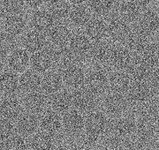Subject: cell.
I'll use <instances>...</instances> for the list:
<instances>
[{"label":"cell","mask_w":159,"mask_h":150,"mask_svg":"<svg viewBox=\"0 0 159 150\" xmlns=\"http://www.w3.org/2000/svg\"><path fill=\"white\" fill-rule=\"evenodd\" d=\"M112 69L110 64H97L86 73L82 87L97 97L104 95L109 91V75Z\"/></svg>","instance_id":"obj_1"},{"label":"cell","mask_w":159,"mask_h":150,"mask_svg":"<svg viewBox=\"0 0 159 150\" xmlns=\"http://www.w3.org/2000/svg\"><path fill=\"white\" fill-rule=\"evenodd\" d=\"M136 126L137 119L133 116L125 114L110 120L106 134L112 135L128 145L130 139L135 136Z\"/></svg>","instance_id":"obj_2"},{"label":"cell","mask_w":159,"mask_h":150,"mask_svg":"<svg viewBox=\"0 0 159 150\" xmlns=\"http://www.w3.org/2000/svg\"><path fill=\"white\" fill-rule=\"evenodd\" d=\"M108 116L102 110H93L85 118V135L92 141H97L106 134L109 126Z\"/></svg>","instance_id":"obj_3"},{"label":"cell","mask_w":159,"mask_h":150,"mask_svg":"<svg viewBox=\"0 0 159 150\" xmlns=\"http://www.w3.org/2000/svg\"><path fill=\"white\" fill-rule=\"evenodd\" d=\"M130 104L125 95L108 91L102 95L101 107L102 110L111 118L125 115Z\"/></svg>","instance_id":"obj_4"},{"label":"cell","mask_w":159,"mask_h":150,"mask_svg":"<svg viewBox=\"0 0 159 150\" xmlns=\"http://www.w3.org/2000/svg\"><path fill=\"white\" fill-rule=\"evenodd\" d=\"M159 94L154 90L148 81L146 82H133L130 88L125 94L130 106L139 108L147 104Z\"/></svg>","instance_id":"obj_5"},{"label":"cell","mask_w":159,"mask_h":150,"mask_svg":"<svg viewBox=\"0 0 159 150\" xmlns=\"http://www.w3.org/2000/svg\"><path fill=\"white\" fill-rule=\"evenodd\" d=\"M107 37L113 43H122L125 42L132 29V24L120 17L115 12L107 17Z\"/></svg>","instance_id":"obj_6"},{"label":"cell","mask_w":159,"mask_h":150,"mask_svg":"<svg viewBox=\"0 0 159 150\" xmlns=\"http://www.w3.org/2000/svg\"><path fill=\"white\" fill-rule=\"evenodd\" d=\"M46 50L50 54L52 68L60 73L66 67H68L69 65L76 63L77 57L67 45L57 46L52 44Z\"/></svg>","instance_id":"obj_7"},{"label":"cell","mask_w":159,"mask_h":150,"mask_svg":"<svg viewBox=\"0 0 159 150\" xmlns=\"http://www.w3.org/2000/svg\"><path fill=\"white\" fill-rule=\"evenodd\" d=\"M24 110L22 101L18 98L17 95H4L0 107L1 121L15 124Z\"/></svg>","instance_id":"obj_8"},{"label":"cell","mask_w":159,"mask_h":150,"mask_svg":"<svg viewBox=\"0 0 159 150\" xmlns=\"http://www.w3.org/2000/svg\"><path fill=\"white\" fill-rule=\"evenodd\" d=\"M73 106L74 109L80 110L82 113H89L97 108V96L89 92L84 87L74 88L72 90Z\"/></svg>","instance_id":"obj_9"},{"label":"cell","mask_w":159,"mask_h":150,"mask_svg":"<svg viewBox=\"0 0 159 150\" xmlns=\"http://www.w3.org/2000/svg\"><path fill=\"white\" fill-rule=\"evenodd\" d=\"M84 113L72 109L63 115V129L69 136H79L85 130Z\"/></svg>","instance_id":"obj_10"},{"label":"cell","mask_w":159,"mask_h":150,"mask_svg":"<svg viewBox=\"0 0 159 150\" xmlns=\"http://www.w3.org/2000/svg\"><path fill=\"white\" fill-rule=\"evenodd\" d=\"M22 104L25 110L35 115H41L47 110L49 105V95L40 89L26 93L22 99Z\"/></svg>","instance_id":"obj_11"},{"label":"cell","mask_w":159,"mask_h":150,"mask_svg":"<svg viewBox=\"0 0 159 150\" xmlns=\"http://www.w3.org/2000/svg\"><path fill=\"white\" fill-rule=\"evenodd\" d=\"M134 60V54L120 43H113L109 64L118 70H126Z\"/></svg>","instance_id":"obj_12"},{"label":"cell","mask_w":159,"mask_h":150,"mask_svg":"<svg viewBox=\"0 0 159 150\" xmlns=\"http://www.w3.org/2000/svg\"><path fill=\"white\" fill-rule=\"evenodd\" d=\"M27 28V19L23 13L2 14V32L7 35L19 37Z\"/></svg>","instance_id":"obj_13"},{"label":"cell","mask_w":159,"mask_h":150,"mask_svg":"<svg viewBox=\"0 0 159 150\" xmlns=\"http://www.w3.org/2000/svg\"><path fill=\"white\" fill-rule=\"evenodd\" d=\"M57 21L58 20L48 9H35L30 16V24L32 29H36L44 34H47Z\"/></svg>","instance_id":"obj_14"},{"label":"cell","mask_w":159,"mask_h":150,"mask_svg":"<svg viewBox=\"0 0 159 150\" xmlns=\"http://www.w3.org/2000/svg\"><path fill=\"white\" fill-rule=\"evenodd\" d=\"M29 51L25 48H16L7 56L6 64L8 68L17 73H22L30 64Z\"/></svg>","instance_id":"obj_15"},{"label":"cell","mask_w":159,"mask_h":150,"mask_svg":"<svg viewBox=\"0 0 159 150\" xmlns=\"http://www.w3.org/2000/svg\"><path fill=\"white\" fill-rule=\"evenodd\" d=\"M83 31L92 42L103 40L107 37V21L103 17L92 15Z\"/></svg>","instance_id":"obj_16"},{"label":"cell","mask_w":159,"mask_h":150,"mask_svg":"<svg viewBox=\"0 0 159 150\" xmlns=\"http://www.w3.org/2000/svg\"><path fill=\"white\" fill-rule=\"evenodd\" d=\"M149 38L150 36L148 34H146L144 31H142L137 26V24H134L123 44L126 48H128L134 54H136L139 51H141L150 42Z\"/></svg>","instance_id":"obj_17"},{"label":"cell","mask_w":159,"mask_h":150,"mask_svg":"<svg viewBox=\"0 0 159 150\" xmlns=\"http://www.w3.org/2000/svg\"><path fill=\"white\" fill-rule=\"evenodd\" d=\"M133 81L125 70L112 69L109 75V91L125 95Z\"/></svg>","instance_id":"obj_18"},{"label":"cell","mask_w":159,"mask_h":150,"mask_svg":"<svg viewBox=\"0 0 159 150\" xmlns=\"http://www.w3.org/2000/svg\"><path fill=\"white\" fill-rule=\"evenodd\" d=\"M40 129L53 135H57L63 129L61 115L51 108L47 109L40 117Z\"/></svg>","instance_id":"obj_19"},{"label":"cell","mask_w":159,"mask_h":150,"mask_svg":"<svg viewBox=\"0 0 159 150\" xmlns=\"http://www.w3.org/2000/svg\"><path fill=\"white\" fill-rule=\"evenodd\" d=\"M134 60L143 64L151 69L159 66V43L149 42L141 51L134 54Z\"/></svg>","instance_id":"obj_20"},{"label":"cell","mask_w":159,"mask_h":150,"mask_svg":"<svg viewBox=\"0 0 159 150\" xmlns=\"http://www.w3.org/2000/svg\"><path fill=\"white\" fill-rule=\"evenodd\" d=\"M49 106L60 115L66 114L67 111L72 110V107H74L72 91L62 88L56 94L51 95L49 97Z\"/></svg>","instance_id":"obj_21"},{"label":"cell","mask_w":159,"mask_h":150,"mask_svg":"<svg viewBox=\"0 0 159 150\" xmlns=\"http://www.w3.org/2000/svg\"><path fill=\"white\" fill-rule=\"evenodd\" d=\"M143 8L135 0H125L118 4L116 12L132 25L136 24L143 12Z\"/></svg>","instance_id":"obj_22"},{"label":"cell","mask_w":159,"mask_h":150,"mask_svg":"<svg viewBox=\"0 0 159 150\" xmlns=\"http://www.w3.org/2000/svg\"><path fill=\"white\" fill-rule=\"evenodd\" d=\"M18 132L26 137H30L40 128V117L38 115L25 110L15 123Z\"/></svg>","instance_id":"obj_23"},{"label":"cell","mask_w":159,"mask_h":150,"mask_svg":"<svg viewBox=\"0 0 159 150\" xmlns=\"http://www.w3.org/2000/svg\"><path fill=\"white\" fill-rule=\"evenodd\" d=\"M63 76L64 83L69 88H78L83 86L85 81L86 73L84 69L78 64H73L64 69L61 72Z\"/></svg>","instance_id":"obj_24"},{"label":"cell","mask_w":159,"mask_h":150,"mask_svg":"<svg viewBox=\"0 0 159 150\" xmlns=\"http://www.w3.org/2000/svg\"><path fill=\"white\" fill-rule=\"evenodd\" d=\"M112 46L113 43L107 41L101 40L94 42L92 43L91 50L89 54L91 61L96 64V65L109 64Z\"/></svg>","instance_id":"obj_25"},{"label":"cell","mask_w":159,"mask_h":150,"mask_svg":"<svg viewBox=\"0 0 159 150\" xmlns=\"http://www.w3.org/2000/svg\"><path fill=\"white\" fill-rule=\"evenodd\" d=\"M64 84L62 73L57 70H49L43 73L41 88L47 95L51 96L61 90Z\"/></svg>","instance_id":"obj_26"},{"label":"cell","mask_w":159,"mask_h":150,"mask_svg":"<svg viewBox=\"0 0 159 150\" xmlns=\"http://www.w3.org/2000/svg\"><path fill=\"white\" fill-rule=\"evenodd\" d=\"M21 43L23 48L31 53L42 51L47 44L46 34L36 29H29L23 35Z\"/></svg>","instance_id":"obj_27"},{"label":"cell","mask_w":159,"mask_h":150,"mask_svg":"<svg viewBox=\"0 0 159 150\" xmlns=\"http://www.w3.org/2000/svg\"><path fill=\"white\" fill-rule=\"evenodd\" d=\"M68 46L77 58H83L89 54L92 42L90 39L84 33V31H78L72 35Z\"/></svg>","instance_id":"obj_28"},{"label":"cell","mask_w":159,"mask_h":150,"mask_svg":"<svg viewBox=\"0 0 159 150\" xmlns=\"http://www.w3.org/2000/svg\"><path fill=\"white\" fill-rule=\"evenodd\" d=\"M73 33L63 21H57L47 33V37L51 44L57 46L67 45Z\"/></svg>","instance_id":"obj_29"},{"label":"cell","mask_w":159,"mask_h":150,"mask_svg":"<svg viewBox=\"0 0 159 150\" xmlns=\"http://www.w3.org/2000/svg\"><path fill=\"white\" fill-rule=\"evenodd\" d=\"M57 135H53L43 130H38L29 139L30 149H51L56 145Z\"/></svg>","instance_id":"obj_30"},{"label":"cell","mask_w":159,"mask_h":150,"mask_svg":"<svg viewBox=\"0 0 159 150\" xmlns=\"http://www.w3.org/2000/svg\"><path fill=\"white\" fill-rule=\"evenodd\" d=\"M136 24L142 31H144L149 36L156 35L159 29L158 13L150 9L144 10Z\"/></svg>","instance_id":"obj_31"},{"label":"cell","mask_w":159,"mask_h":150,"mask_svg":"<svg viewBox=\"0 0 159 150\" xmlns=\"http://www.w3.org/2000/svg\"><path fill=\"white\" fill-rule=\"evenodd\" d=\"M0 87L4 95H16L20 88V77L17 73L10 69L3 71L0 77Z\"/></svg>","instance_id":"obj_32"},{"label":"cell","mask_w":159,"mask_h":150,"mask_svg":"<svg viewBox=\"0 0 159 150\" xmlns=\"http://www.w3.org/2000/svg\"><path fill=\"white\" fill-rule=\"evenodd\" d=\"M92 12L88 5L73 6L67 21L76 29L84 28L92 17Z\"/></svg>","instance_id":"obj_33"},{"label":"cell","mask_w":159,"mask_h":150,"mask_svg":"<svg viewBox=\"0 0 159 150\" xmlns=\"http://www.w3.org/2000/svg\"><path fill=\"white\" fill-rule=\"evenodd\" d=\"M118 4L116 0H89L88 6L93 15L107 18L116 12Z\"/></svg>","instance_id":"obj_34"},{"label":"cell","mask_w":159,"mask_h":150,"mask_svg":"<svg viewBox=\"0 0 159 150\" xmlns=\"http://www.w3.org/2000/svg\"><path fill=\"white\" fill-rule=\"evenodd\" d=\"M20 89L29 93L39 90L42 87V76L33 69L26 70L20 76Z\"/></svg>","instance_id":"obj_35"},{"label":"cell","mask_w":159,"mask_h":150,"mask_svg":"<svg viewBox=\"0 0 159 150\" xmlns=\"http://www.w3.org/2000/svg\"><path fill=\"white\" fill-rule=\"evenodd\" d=\"M72 6L69 0H48L47 2V9L58 21L67 20Z\"/></svg>","instance_id":"obj_36"},{"label":"cell","mask_w":159,"mask_h":150,"mask_svg":"<svg viewBox=\"0 0 159 150\" xmlns=\"http://www.w3.org/2000/svg\"><path fill=\"white\" fill-rule=\"evenodd\" d=\"M31 68L39 73H44L52 68L51 57L47 50H42L32 53L30 58Z\"/></svg>","instance_id":"obj_37"},{"label":"cell","mask_w":159,"mask_h":150,"mask_svg":"<svg viewBox=\"0 0 159 150\" xmlns=\"http://www.w3.org/2000/svg\"><path fill=\"white\" fill-rule=\"evenodd\" d=\"M153 70L143 64L134 60L133 64L125 71L129 74L133 82H149Z\"/></svg>","instance_id":"obj_38"},{"label":"cell","mask_w":159,"mask_h":150,"mask_svg":"<svg viewBox=\"0 0 159 150\" xmlns=\"http://www.w3.org/2000/svg\"><path fill=\"white\" fill-rule=\"evenodd\" d=\"M26 6L25 0H1V13H22Z\"/></svg>","instance_id":"obj_39"},{"label":"cell","mask_w":159,"mask_h":150,"mask_svg":"<svg viewBox=\"0 0 159 150\" xmlns=\"http://www.w3.org/2000/svg\"><path fill=\"white\" fill-rule=\"evenodd\" d=\"M149 83L154 88V90L159 94V66L153 70L149 80Z\"/></svg>","instance_id":"obj_40"},{"label":"cell","mask_w":159,"mask_h":150,"mask_svg":"<svg viewBox=\"0 0 159 150\" xmlns=\"http://www.w3.org/2000/svg\"><path fill=\"white\" fill-rule=\"evenodd\" d=\"M26 5L31 9H38L41 8L44 4H47L48 0H25Z\"/></svg>","instance_id":"obj_41"},{"label":"cell","mask_w":159,"mask_h":150,"mask_svg":"<svg viewBox=\"0 0 159 150\" xmlns=\"http://www.w3.org/2000/svg\"><path fill=\"white\" fill-rule=\"evenodd\" d=\"M73 6H80V5H88L89 0H69Z\"/></svg>","instance_id":"obj_42"},{"label":"cell","mask_w":159,"mask_h":150,"mask_svg":"<svg viewBox=\"0 0 159 150\" xmlns=\"http://www.w3.org/2000/svg\"><path fill=\"white\" fill-rule=\"evenodd\" d=\"M156 35V41H157V42L159 43V29H158V31L156 33V35Z\"/></svg>","instance_id":"obj_43"},{"label":"cell","mask_w":159,"mask_h":150,"mask_svg":"<svg viewBox=\"0 0 159 150\" xmlns=\"http://www.w3.org/2000/svg\"><path fill=\"white\" fill-rule=\"evenodd\" d=\"M118 3H120V2H123V1H125V0H116Z\"/></svg>","instance_id":"obj_44"},{"label":"cell","mask_w":159,"mask_h":150,"mask_svg":"<svg viewBox=\"0 0 159 150\" xmlns=\"http://www.w3.org/2000/svg\"><path fill=\"white\" fill-rule=\"evenodd\" d=\"M157 13H158V15H159V5L158 6H157Z\"/></svg>","instance_id":"obj_45"}]
</instances>
